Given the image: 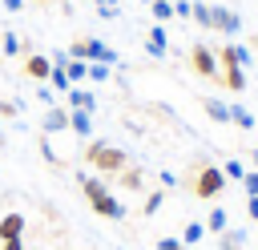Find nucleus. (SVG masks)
I'll return each instance as SVG.
<instances>
[{
  "mask_svg": "<svg viewBox=\"0 0 258 250\" xmlns=\"http://www.w3.org/2000/svg\"><path fill=\"white\" fill-rule=\"evenodd\" d=\"M85 161H89L97 173L117 177V173L129 165V153H125V149H117V145H109V141H101V137H93V141L85 145Z\"/></svg>",
  "mask_w": 258,
  "mask_h": 250,
  "instance_id": "obj_1",
  "label": "nucleus"
},
{
  "mask_svg": "<svg viewBox=\"0 0 258 250\" xmlns=\"http://www.w3.org/2000/svg\"><path fill=\"white\" fill-rule=\"evenodd\" d=\"M69 56H73V60H101V65H117V60H121V56H117L109 44H101L97 36L73 40V44H69Z\"/></svg>",
  "mask_w": 258,
  "mask_h": 250,
  "instance_id": "obj_2",
  "label": "nucleus"
},
{
  "mask_svg": "<svg viewBox=\"0 0 258 250\" xmlns=\"http://www.w3.org/2000/svg\"><path fill=\"white\" fill-rule=\"evenodd\" d=\"M226 190V173H222V165H198V173H194V194L202 198V202H210V198H218Z\"/></svg>",
  "mask_w": 258,
  "mask_h": 250,
  "instance_id": "obj_3",
  "label": "nucleus"
},
{
  "mask_svg": "<svg viewBox=\"0 0 258 250\" xmlns=\"http://www.w3.org/2000/svg\"><path fill=\"white\" fill-rule=\"evenodd\" d=\"M189 65H194V73H198V77H210V81H218V77H222L218 52H214L210 44H194V48H189Z\"/></svg>",
  "mask_w": 258,
  "mask_h": 250,
  "instance_id": "obj_4",
  "label": "nucleus"
},
{
  "mask_svg": "<svg viewBox=\"0 0 258 250\" xmlns=\"http://www.w3.org/2000/svg\"><path fill=\"white\" fill-rule=\"evenodd\" d=\"M206 28L226 32V36H238V32H242V16L230 12V8H222V4H210V20H206Z\"/></svg>",
  "mask_w": 258,
  "mask_h": 250,
  "instance_id": "obj_5",
  "label": "nucleus"
},
{
  "mask_svg": "<svg viewBox=\"0 0 258 250\" xmlns=\"http://www.w3.org/2000/svg\"><path fill=\"white\" fill-rule=\"evenodd\" d=\"M24 73H28L32 81H48V73H52V60H48L44 52H28V56H24Z\"/></svg>",
  "mask_w": 258,
  "mask_h": 250,
  "instance_id": "obj_6",
  "label": "nucleus"
},
{
  "mask_svg": "<svg viewBox=\"0 0 258 250\" xmlns=\"http://www.w3.org/2000/svg\"><path fill=\"white\" fill-rule=\"evenodd\" d=\"M64 101H69V109H85V113L97 109V97H93V89H85V85H73V89L64 93Z\"/></svg>",
  "mask_w": 258,
  "mask_h": 250,
  "instance_id": "obj_7",
  "label": "nucleus"
},
{
  "mask_svg": "<svg viewBox=\"0 0 258 250\" xmlns=\"http://www.w3.org/2000/svg\"><path fill=\"white\" fill-rule=\"evenodd\" d=\"M64 129H69V109L64 105H48V113H44V137L64 133Z\"/></svg>",
  "mask_w": 258,
  "mask_h": 250,
  "instance_id": "obj_8",
  "label": "nucleus"
},
{
  "mask_svg": "<svg viewBox=\"0 0 258 250\" xmlns=\"http://www.w3.org/2000/svg\"><path fill=\"white\" fill-rule=\"evenodd\" d=\"M20 234H24V214H16V210L4 214L0 218V242H16Z\"/></svg>",
  "mask_w": 258,
  "mask_h": 250,
  "instance_id": "obj_9",
  "label": "nucleus"
},
{
  "mask_svg": "<svg viewBox=\"0 0 258 250\" xmlns=\"http://www.w3.org/2000/svg\"><path fill=\"white\" fill-rule=\"evenodd\" d=\"M81 194L89 198V206L97 202V198H105L109 194V181L105 177H93V173H81Z\"/></svg>",
  "mask_w": 258,
  "mask_h": 250,
  "instance_id": "obj_10",
  "label": "nucleus"
},
{
  "mask_svg": "<svg viewBox=\"0 0 258 250\" xmlns=\"http://www.w3.org/2000/svg\"><path fill=\"white\" fill-rule=\"evenodd\" d=\"M93 210H97L101 218H113V222H121V218H125V206L113 198V190H109L105 198H97V202H93Z\"/></svg>",
  "mask_w": 258,
  "mask_h": 250,
  "instance_id": "obj_11",
  "label": "nucleus"
},
{
  "mask_svg": "<svg viewBox=\"0 0 258 250\" xmlns=\"http://www.w3.org/2000/svg\"><path fill=\"white\" fill-rule=\"evenodd\" d=\"M165 48H169L165 28H161V24H153V28L145 32V52H149V56H165Z\"/></svg>",
  "mask_w": 258,
  "mask_h": 250,
  "instance_id": "obj_12",
  "label": "nucleus"
},
{
  "mask_svg": "<svg viewBox=\"0 0 258 250\" xmlns=\"http://www.w3.org/2000/svg\"><path fill=\"white\" fill-rule=\"evenodd\" d=\"M69 129H73L77 137H93V113H85V109H69Z\"/></svg>",
  "mask_w": 258,
  "mask_h": 250,
  "instance_id": "obj_13",
  "label": "nucleus"
},
{
  "mask_svg": "<svg viewBox=\"0 0 258 250\" xmlns=\"http://www.w3.org/2000/svg\"><path fill=\"white\" fill-rule=\"evenodd\" d=\"M202 109H206V113H210V121H218V125H226V121H230V105H226V101L206 97V101H202Z\"/></svg>",
  "mask_w": 258,
  "mask_h": 250,
  "instance_id": "obj_14",
  "label": "nucleus"
},
{
  "mask_svg": "<svg viewBox=\"0 0 258 250\" xmlns=\"http://www.w3.org/2000/svg\"><path fill=\"white\" fill-rule=\"evenodd\" d=\"M117 181H121V190H141V185H145V173H141L137 165H125V169L117 173Z\"/></svg>",
  "mask_w": 258,
  "mask_h": 250,
  "instance_id": "obj_15",
  "label": "nucleus"
},
{
  "mask_svg": "<svg viewBox=\"0 0 258 250\" xmlns=\"http://www.w3.org/2000/svg\"><path fill=\"white\" fill-rule=\"evenodd\" d=\"M64 77H69L73 85L89 81V60H73V56H69V65H64Z\"/></svg>",
  "mask_w": 258,
  "mask_h": 250,
  "instance_id": "obj_16",
  "label": "nucleus"
},
{
  "mask_svg": "<svg viewBox=\"0 0 258 250\" xmlns=\"http://www.w3.org/2000/svg\"><path fill=\"white\" fill-rule=\"evenodd\" d=\"M226 222H230V218H226V210H222V206H214V210H210V222H202V226H206L210 234H226Z\"/></svg>",
  "mask_w": 258,
  "mask_h": 250,
  "instance_id": "obj_17",
  "label": "nucleus"
},
{
  "mask_svg": "<svg viewBox=\"0 0 258 250\" xmlns=\"http://www.w3.org/2000/svg\"><path fill=\"white\" fill-rule=\"evenodd\" d=\"M149 12H153L157 24H165V20L173 16V0H149Z\"/></svg>",
  "mask_w": 258,
  "mask_h": 250,
  "instance_id": "obj_18",
  "label": "nucleus"
},
{
  "mask_svg": "<svg viewBox=\"0 0 258 250\" xmlns=\"http://www.w3.org/2000/svg\"><path fill=\"white\" fill-rule=\"evenodd\" d=\"M48 89H52V93H69V89H73V81L64 77V69L52 65V73H48Z\"/></svg>",
  "mask_w": 258,
  "mask_h": 250,
  "instance_id": "obj_19",
  "label": "nucleus"
},
{
  "mask_svg": "<svg viewBox=\"0 0 258 250\" xmlns=\"http://www.w3.org/2000/svg\"><path fill=\"white\" fill-rule=\"evenodd\" d=\"M230 121H234L238 129H254V113L242 109V105H230Z\"/></svg>",
  "mask_w": 258,
  "mask_h": 250,
  "instance_id": "obj_20",
  "label": "nucleus"
},
{
  "mask_svg": "<svg viewBox=\"0 0 258 250\" xmlns=\"http://www.w3.org/2000/svg\"><path fill=\"white\" fill-rule=\"evenodd\" d=\"M161 202H165V190H149L145 194V202H141V214L149 218V214H157L161 210Z\"/></svg>",
  "mask_w": 258,
  "mask_h": 250,
  "instance_id": "obj_21",
  "label": "nucleus"
},
{
  "mask_svg": "<svg viewBox=\"0 0 258 250\" xmlns=\"http://www.w3.org/2000/svg\"><path fill=\"white\" fill-rule=\"evenodd\" d=\"M202 238H206V226H202V222H185V230H181V242H185V246H198Z\"/></svg>",
  "mask_w": 258,
  "mask_h": 250,
  "instance_id": "obj_22",
  "label": "nucleus"
},
{
  "mask_svg": "<svg viewBox=\"0 0 258 250\" xmlns=\"http://www.w3.org/2000/svg\"><path fill=\"white\" fill-rule=\"evenodd\" d=\"M218 238H222L218 250H242V246H246V234H242V230H226V234H218Z\"/></svg>",
  "mask_w": 258,
  "mask_h": 250,
  "instance_id": "obj_23",
  "label": "nucleus"
},
{
  "mask_svg": "<svg viewBox=\"0 0 258 250\" xmlns=\"http://www.w3.org/2000/svg\"><path fill=\"white\" fill-rule=\"evenodd\" d=\"M16 52H24V40L16 32H4V56H16Z\"/></svg>",
  "mask_w": 258,
  "mask_h": 250,
  "instance_id": "obj_24",
  "label": "nucleus"
},
{
  "mask_svg": "<svg viewBox=\"0 0 258 250\" xmlns=\"http://www.w3.org/2000/svg\"><path fill=\"white\" fill-rule=\"evenodd\" d=\"M242 190H246V198H258V169L242 173Z\"/></svg>",
  "mask_w": 258,
  "mask_h": 250,
  "instance_id": "obj_25",
  "label": "nucleus"
},
{
  "mask_svg": "<svg viewBox=\"0 0 258 250\" xmlns=\"http://www.w3.org/2000/svg\"><path fill=\"white\" fill-rule=\"evenodd\" d=\"M109 69H113V65H101V60H89V81H109Z\"/></svg>",
  "mask_w": 258,
  "mask_h": 250,
  "instance_id": "obj_26",
  "label": "nucleus"
},
{
  "mask_svg": "<svg viewBox=\"0 0 258 250\" xmlns=\"http://www.w3.org/2000/svg\"><path fill=\"white\" fill-rule=\"evenodd\" d=\"M222 173H226V181H242L246 165H242V161H226V165H222Z\"/></svg>",
  "mask_w": 258,
  "mask_h": 250,
  "instance_id": "obj_27",
  "label": "nucleus"
},
{
  "mask_svg": "<svg viewBox=\"0 0 258 250\" xmlns=\"http://www.w3.org/2000/svg\"><path fill=\"white\" fill-rule=\"evenodd\" d=\"M157 250H189L181 238H173V234H165V238H157Z\"/></svg>",
  "mask_w": 258,
  "mask_h": 250,
  "instance_id": "obj_28",
  "label": "nucleus"
},
{
  "mask_svg": "<svg viewBox=\"0 0 258 250\" xmlns=\"http://www.w3.org/2000/svg\"><path fill=\"white\" fill-rule=\"evenodd\" d=\"M194 12V0H173V16H189Z\"/></svg>",
  "mask_w": 258,
  "mask_h": 250,
  "instance_id": "obj_29",
  "label": "nucleus"
},
{
  "mask_svg": "<svg viewBox=\"0 0 258 250\" xmlns=\"http://www.w3.org/2000/svg\"><path fill=\"white\" fill-rule=\"evenodd\" d=\"M36 101H44V105H56V97H52V89H48V85H40V89H36Z\"/></svg>",
  "mask_w": 258,
  "mask_h": 250,
  "instance_id": "obj_30",
  "label": "nucleus"
},
{
  "mask_svg": "<svg viewBox=\"0 0 258 250\" xmlns=\"http://www.w3.org/2000/svg\"><path fill=\"white\" fill-rule=\"evenodd\" d=\"M20 113V105H12V101H0V117H16Z\"/></svg>",
  "mask_w": 258,
  "mask_h": 250,
  "instance_id": "obj_31",
  "label": "nucleus"
},
{
  "mask_svg": "<svg viewBox=\"0 0 258 250\" xmlns=\"http://www.w3.org/2000/svg\"><path fill=\"white\" fill-rule=\"evenodd\" d=\"M157 177H161V185H165V190H169V185H177V173H169V169H161Z\"/></svg>",
  "mask_w": 258,
  "mask_h": 250,
  "instance_id": "obj_32",
  "label": "nucleus"
},
{
  "mask_svg": "<svg viewBox=\"0 0 258 250\" xmlns=\"http://www.w3.org/2000/svg\"><path fill=\"white\" fill-rule=\"evenodd\" d=\"M246 214H250V222H258V198H246Z\"/></svg>",
  "mask_w": 258,
  "mask_h": 250,
  "instance_id": "obj_33",
  "label": "nucleus"
},
{
  "mask_svg": "<svg viewBox=\"0 0 258 250\" xmlns=\"http://www.w3.org/2000/svg\"><path fill=\"white\" fill-rule=\"evenodd\" d=\"M0 250H28V246H24L20 238H16V242H0Z\"/></svg>",
  "mask_w": 258,
  "mask_h": 250,
  "instance_id": "obj_34",
  "label": "nucleus"
},
{
  "mask_svg": "<svg viewBox=\"0 0 258 250\" xmlns=\"http://www.w3.org/2000/svg\"><path fill=\"white\" fill-rule=\"evenodd\" d=\"M4 8H8V12H20V8H24V0H4Z\"/></svg>",
  "mask_w": 258,
  "mask_h": 250,
  "instance_id": "obj_35",
  "label": "nucleus"
},
{
  "mask_svg": "<svg viewBox=\"0 0 258 250\" xmlns=\"http://www.w3.org/2000/svg\"><path fill=\"white\" fill-rule=\"evenodd\" d=\"M113 4H117V0H97V8H113Z\"/></svg>",
  "mask_w": 258,
  "mask_h": 250,
  "instance_id": "obj_36",
  "label": "nucleus"
},
{
  "mask_svg": "<svg viewBox=\"0 0 258 250\" xmlns=\"http://www.w3.org/2000/svg\"><path fill=\"white\" fill-rule=\"evenodd\" d=\"M250 161H254V165H258V145H254V149H250Z\"/></svg>",
  "mask_w": 258,
  "mask_h": 250,
  "instance_id": "obj_37",
  "label": "nucleus"
},
{
  "mask_svg": "<svg viewBox=\"0 0 258 250\" xmlns=\"http://www.w3.org/2000/svg\"><path fill=\"white\" fill-rule=\"evenodd\" d=\"M254 250H258V238H254Z\"/></svg>",
  "mask_w": 258,
  "mask_h": 250,
  "instance_id": "obj_38",
  "label": "nucleus"
},
{
  "mask_svg": "<svg viewBox=\"0 0 258 250\" xmlns=\"http://www.w3.org/2000/svg\"><path fill=\"white\" fill-rule=\"evenodd\" d=\"M254 48H258V36H254Z\"/></svg>",
  "mask_w": 258,
  "mask_h": 250,
  "instance_id": "obj_39",
  "label": "nucleus"
},
{
  "mask_svg": "<svg viewBox=\"0 0 258 250\" xmlns=\"http://www.w3.org/2000/svg\"><path fill=\"white\" fill-rule=\"evenodd\" d=\"M44 4H48V0H44Z\"/></svg>",
  "mask_w": 258,
  "mask_h": 250,
  "instance_id": "obj_40",
  "label": "nucleus"
}]
</instances>
